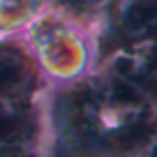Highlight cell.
<instances>
[{"instance_id": "cell-3", "label": "cell", "mask_w": 157, "mask_h": 157, "mask_svg": "<svg viewBox=\"0 0 157 157\" xmlns=\"http://www.w3.org/2000/svg\"><path fill=\"white\" fill-rule=\"evenodd\" d=\"M28 81V67L19 56L0 53V93H12V90L25 86Z\"/></svg>"}, {"instance_id": "cell-2", "label": "cell", "mask_w": 157, "mask_h": 157, "mask_svg": "<svg viewBox=\"0 0 157 157\" xmlns=\"http://www.w3.org/2000/svg\"><path fill=\"white\" fill-rule=\"evenodd\" d=\"M30 134H33V118L25 109L0 106V146H19L28 141Z\"/></svg>"}, {"instance_id": "cell-4", "label": "cell", "mask_w": 157, "mask_h": 157, "mask_svg": "<svg viewBox=\"0 0 157 157\" xmlns=\"http://www.w3.org/2000/svg\"><path fill=\"white\" fill-rule=\"evenodd\" d=\"M65 2H76V0H65Z\"/></svg>"}, {"instance_id": "cell-1", "label": "cell", "mask_w": 157, "mask_h": 157, "mask_svg": "<svg viewBox=\"0 0 157 157\" xmlns=\"http://www.w3.org/2000/svg\"><path fill=\"white\" fill-rule=\"evenodd\" d=\"M113 25L127 42L157 37V0H125L113 19Z\"/></svg>"}]
</instances>
